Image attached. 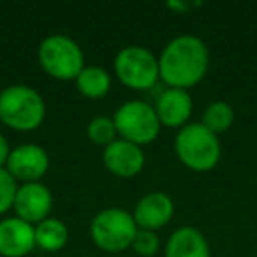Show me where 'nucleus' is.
<instances>
[{
    "instance_id": "obj_1",
    "label": "nucleus",
    "mask_w": 257,
    "mask_h": 257,
    "mask_svg": "<svg viewBox=\"0 0 257 257\" xmlns=\"http://www.w3.org/2000/svg\"><path fill=\"white\" fill-rule=\"evenodd\" d=\"M210 51L201 37L178 36L171 39L159 55V72L166 88L189 90L206 76Z\"/></svg>"
},
{
    "instance_id": "obj_2",
    "label": "nucleus",
    "mask_w": 257,
    "mask_h": 257,
    "mask_svg": "<svg viewBox=\"0 0 257 257\" xmlns=\"http://www.w3.org/2000/svg\"><path fill=\"white\" fill-rule=\"evenodd\" d=\"M46 118V102L36 88L9 85L0 92V121L6 127L30 133L41 127Z\"/></svg>"
},
{
    "instance_id": "obj_3",
    "label": "nucleus",
    "mask_w": 257,
    "mask_h": 257,
    "mask_svg": "<svg viewBox=\"0 0 257 257\" xmlns=\"http://www.w3.org/2000/svg\"><path fill=\"white\" fill-rule=\"evenodd\" d=\"M175 152L185 168L196 173L215 169L222 155L218 136L210 133L203 123H187L175 138Z\"/></svg>"
},
{
    "instance_id": "obj_4",
    "label": "nucleus",
    "mask_w": 257,
    "mask_h": 257,
    "mask_svg": "<svg viewBox=\"0 0 257 257\" xmlns=\"http://www.w3.org/2000/svg\"><path fill=\"white\" fill-rule=\"evenodd\" d=\"M39 65L48 76L60 81H71L78 78L85 69V55L72 37L64 34H53L41 41L37 50Z\"/></svg>"
},
{
    "instance_id": "obj_5",
    "label": "nucleus",
    "mask_w": 257,
    "mask_h": 257,
    "mask_svg": "<svg viewBox=\"0 0 257 257\" xmlns=\"http://www.w3.org/2000/svg\"><path fill=\"white\" fill-rule=\"evenodd\" d=\"M113 121L120 140L134 143L138 147L154 143L162 128L155 107L138 99L121 104L114 111Z\"/></svg>"
},
{
    "instance_id": "obj_6",
    "label": "nucleus",
    "mask_w": 257,
    "mask_h": 257,
    "mask_svg": "<svg viewBox=\"0 0 257 257\" xmlns=\"http://www.w3.org/2000/svg\"><path fill=\"white\" fill-rule=\"evenodd\" d=\"M138 232L133 213L123 208H104L90 224V236L97 248L104 252H123L133 245Z\"/></svg>"
},
{
    "instance_id": "obj_7",
    "label": "nucleus",
    "mask_w": 257,
    "mask_h": 257,
    "mask_svg": "<svg viewBox=\"0 0 257 257\" xmlns=\"http://www.w3.org/2000/svg\"><path fill=\"white\" fill-rule=\"evenodd\" d=\"M114 74L131 90H150L161 81L159 57L143 46L121 48L114 57Z\"/></svg>"
},
{
    "instance_id": "obj_8",
    "label": "nucleus",
    "mask_w": 257,
    "mask_h": 257,
    "mask_svg": "<svg viewBox=\"0 0 257 257\" xmlns=\"http://www.w3.org/2000/svg\"><path fill=\"white\" fill-rule=\"evenodd\" d=\"M50 168V157L43 147L34 143H25L13 148L9 154L6 169L11 173L16 182L34 183L39 182Z\"/></svg>"
},
{
    "instance_id": "obj_9",
    "label": "nucleus",
    "mask_w": 257,
    "mask_h": 257,
    "mask_svg": "<svg viewBox=\"0 0 257 257\" xmlns=\"http://www.w3.org/2000/svg\"><path fill=\"white\" fill-rule=\"evenodd\" d=\"M51 208H53V196L44 183L34 182L18 185V192L13 204V210L16 211L18 218L36 225L50 217Z\"/></svg>"
},
{
    "instance_id": "obj_10",
    "label": "nucleus",
    "mask_w": 257,
    "mask_h": 257,
    "mask_svg": "<svg viewBox=\"0 0 257 257\" xmlns=\"http://www.w3.org/2000/svg\"><path fill=\"white\" fill-rule=\"evenodd\" d=\"M175 215V203L166 192H148L136 203L134 208V222L138 229L155 231L166 227Z\"/></svg>"
},
{
    "instance_id": "obj_11",
    "label": "nucleus",
    "mask_w": 257,
    "mask_h": 257,
    "mask_svg": "<svg viewBox=\"0 0 257 257\" xmlns=\"http://www.w3.org/2000/svg\"><path fill=\"white\" fill-rule=\"evenodd\" d=\"M102 162L111 175L118 178H133L145 168V154L141 147L118 138L104 148Z\"/></svg>"
},
{
    "instance_id": "obj_12",
    "label": "nucleus",
    "mask_w": 257,
    "mask_h": 257,
    "mask_svg": "<svg viewBox=\"0 0 257 257\" xmlns=\"http://www.w3.org/2000/svg\"><path fill=\"white\" fill-rule=\"evenodd\" d=\"M36 229L18 217L0 220V255L25 257L36 248Z\"/></svg>"
},
{
    "instance_id": "obj_13",
    "label": "nucleus",
    "mask_w": 257,
    "mask_h": 257,
    "mask_svg": "<svg viewBox=\"0 0 257 257\" xmlns=\"http://www.w3.org/2000/svg\"><path fill=\"white\" fill-rule=\"evenodd\" d=\"M155 113L162 127H185L192 114L194 102L189 90L164 88L155 100Z\"/></svg>"
},
{
    "instance_id": "obj_14",
    "label": "nucleus",
    "mask_w": 257,
    "mask_h": 257,
    "mask_svg": "<svg viewBox=\"0 0 257 257\" xmlns=\"http://www.w3.org/2000/svg\"><path fill=\"white\" fill-rule=\"evenodd\" d=\"M164 257H210V245L199 229L183 225L166 241Z\"/></svg>"
},
{
    "instance_id": "obj_15",
    "label": "nucleus",
    "mask_w": 257,
    "mask_h": 257,
    "mask_svg": "<svg viewBox=\"0 0 257 257\" xmlns=\"http://www.w3.org/2000/svg\"><path fill=\"white\" fill-rule=\"evenodd\" d=\"M79 93L86 99H102L111 90V74L100 65H85L74 79Z\"/></svg>"
},
{
    "instance_id": "obj_16",
    "label": "nucleus",
    "mask_w": 257,
    "mask_h": 257,
    "mask_svg": "<svg viewBox=\"0 0 257 257\" xmlns=\"http://www.w3.org/2000/svg\"><path fill=\"white\" fill-rule=\"evenodd\" d=\"M34 229H36V245L46 252H58L69 241L67 225L58 218L48 217L34 225Z\"/></svg>"
},
{
    "instance_id": "obj_17",
    "label": "nucleus",
    "mask_w": 257,
    "mask_h": 257,
    "mask_svg": "<svg viewBox=\"0 0 257 257\" xmlns=\"http://www.w3.org/2000/svg\"><path fill=\"white\" fill-rule=\"evenodd\" d=\"M232 121H234V111H232V107L227 102H224V100H217V102H211L204 109L201 123L210 133L218 136V134H224L225 131H229Z\"/></svg>"
},
{
    "instance_id": "obj_18",
    "label": "nucleus",
    "mask_w": 257,
    "mask_h": 257,
    "mask_svg": "<svg viewBox=\"0 0 257 257\" xmlns=\"http://www.w3.org/2000/svg\"><path fill=\"white\" fill-rule=\"evenodd\" d=\"M86 136L97 147H109L113 141L118 140L116 127H114L113 116H95L90 120L86 127Z\"/></svg>"
},
{
    "instance_id": "obj_19",
    "label": "nucleus",
    "mask_w": 257,
    "mask_h": 257,
    "mask_svg": "<svg viewBox=\"0 0 257 257\" xmlns=\"http://www.w3.org/2000/svg\"><path fill=\"white\" fill-rule=\"evenodd\" d=\"M159 246H161V239H159L157 232L147 231V229H138L131 248L141 257H152L157 253Z\"/></svg>"
},
{
    "instance_id": "obj_20",
    "label": "nucleus",
    "mask_w": 257,
    "mask_h": 257,
    "mask_svg": "<svg viewBox=\"0 0 257 257\" xmlns=\"http://www.w3.org/2000/svg\"><path fill=\"white\" fill-rule=\"evenodd\" d=\"M18 183L6 168L0 169V215L8 213L15 204Z\"/></svg>"
},
{
    "instance_id": "obj_21",
    "label": "nucleus",
    "mask_w": 257,
    "mask_h": 257,
    "mask_svg": "<svg viewBox=\"0 0 257 257\" xmlns=\"http://www.w3.org/2000/svg\"><path fill=\"white\" fill-rule=\"evenodd\" d=\"M9 154H11V148H9L8 140H6L4 134H0V169L6 168V164H8V159H9Z\"/></svg>"
}]
</instances>
